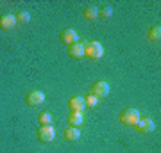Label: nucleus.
I'll use <instances>...</instances> for the list:
<instances>
[{
	"label": "nucleus",
	"instance_id": "obj_1",
	"mask_svg": "<svg viewBox=\"0 0 161 153\" xmlns=\"http://www.w3.org/2000/svg\"><path fill=\"white\" fill-rule=\"evenodd\" d=\"M104 55V46L98 41H90L84 45V57L92 59V61H98Z\"/></svg>",
	"mask_w": 161,
	"mask_h": 153
},
{
	"label": "nucleus",
	"instance_id": "obj_2",
	"mask_svg": "<svg viewBox=\"0 0 161 153\" xmlns=\"http://www.w3.org/2000/svg\"><path fill=\"white\" fill-rule=\"evenodd\" d=\"M140 118L142 116H140V112L136 109H125L120 114V123L122 125H127V126H134L140 121Z\"/></svg>",
	"mask_w": 161,
	"mask_h": 153
},
{
	"label": "nucleus",
	"instance_id": "obj_3",
	"mask_svg": "<svg viewBox=\"0 0 161 153\" xmlns=\"http://www.w3.org/2000/svg\"><path fill=\"white\" fill-rule=\"evenodd\" d=\"M36 135H38V139H40L41 142H52L56 139V128L52 125H40Z\"/></svg>",
	"mask_w": 161,
	"mask_h": 153
},
{
	"label": "nucleus",
	"instance_id": "obj_4",
	"mask_svg": "<svg viewBox=\"0 0 161 153\" xmlns=\"http://www.w3.org/2000/svg\"><path fill=\"white\" fill-rule=\"evenodd\" d=\"M92 94H95L97 98H106L109 94V84L106 80H98L92 85Z\"/></svg>",
	"mask_w": 161,
	"mask_h": 153
},
{
	"label": "nucleus",
	"instance_id": "obj_5",
	"mask_svg": "<svg viewBox=\"0 0 161 153\" xmlns=\"http://www.w3.org/2000/svg\"><path fill=\"white\" fill-rule=\"evenodd\" d=\"M59 39H61V43L70 46V45H74V43L79 41V34H77V30H74V28H64V30H61V34H59Z\"/></svg>",
	"mask_w": 161,
	"mask_h": 153
},
{
	"label": "nucleus",
	"instance_id": "obj_6",
	"mask_svg": "<svg viewBox=\"0 0 161 153\" xmlns=\"http://www.w3.org/2000/svg\"><path fill=\"white\" fill-rule=\"evenodd\" d=\"M134 128H136L140 134H150V132H154L156 125L150 118H140V121L134 125Z\"/></svg>",
	"mask_w": 161,
	"mask_h": 153
},
{
	"label": "nucleus",
	"instance_id": "obj_7",
	"mask_svg": "<svg viewBox=\"0 0 161 153\" xmlns=\"http://www.w3.org/2000/svg\"><path fill=\"white\" fill-rule=\"evenodd\" d=\"M43 102H45V94H43L41 91H31L29 94L25 96V103H27L29 107H36V105H41Z\"/></svg>",
	"mask_w": 161,
	"mask_h": 153
},
{
	"label": "nucleus",
	"instance_id": "obj_8",
	"mask_svg": "<svg viewBox=\"0 0 161 153\" xmlns=\"http://www.w3.org/2000/svg\"><path fill=\"white\" fill-rule=\"evenodd\" d=\"M68 109H70V112H82V110L86 109L84 98L82 96H72L68 100Z\"/></svg>",
	"mask_w": 161,
	"mask_h": 153
},
{
	"label": "nucleus",
	"instance_id": "obj_9",
	"mask_svg": "<svg viewBox=\"0 0 161 153\" xmlns=\"http://www.w3.org/2000/svg\"><path fill=\"white\" fill-rule=\"evenodd\" d=\"M14 25H16L14 14H9V13L0 14V28L2 30H11V28H14Z\"/></svg>",
	"mask_w": 161,
	"mask_h": 153
},
{
	"label": "nucleus",
	"instance_id": "obj_10",
	"mask_svg": "<svg viewBox=\"0 0 161 153\" xmlns=\"http://www.w3.org/2000/svg\"><path fill=\"white\" fill-rule=\"evenodd\" d=\"M68 55L72 57V59H82L84 57V45L82 43H74V45L68 46Z\"/></svg>",
	"mask_w": 161,
	"mask_h": 153
},
{
	"label": "nucleus",
	"instance_id": "obj_11",
	"mask_svg": "<svg viewBox=\"0 0 161 153\" xmlns=\"http://www.w3.org/2000/svg\"><path fill=\"white\" fill-rule=\"evenodd\" d=\"M66 123L74 128H79L84 123V116H82V112H70L68 118H66Z\"/></svg>",
	"mask_w": 161,
	"mask_h": 153
},
{
	"label": "nucleus",
	"instance_id": "obj_12",
	"mask_svg": "<svg viewBox=\"0 0 161 153\" xmlns=\"http://www.w3.org/2000/svg\"><path fill=\"white\" fill-rule=\"evenodd\" d=\"M64 139L68 142H75V141H79L80 139V130L79 128H74V126H68L66 130H64Z\"/></svg>",
	"mask_w": 161,
	"mask_h": 153
},
{
	"label": "nucleus",
	"instance_id": "obj_13",
	"mask_svg": "<svg viewBox=\"0 0 161 153\" xmlns=\"http://www.w3.org/2000/svg\"><path fill=\"white\" fill-rule=\"evenodd\" d=\"M82 16L86 18V20H90V22H95V20L98 18V7H95V6L84 7V11H82Z\"/></svg>",
	"mask_w": 161,
	"mask_h": 153
},
{
	"label": "nucleus",
	"instance_id": "obj_14",
	"mask_svg": "<svg viewBox=\"0 0 161 153\" xmlns=\"http://www.w3.org/2000/svg\"><path fill=\"white\" fill-rule=\"evenodd\" d=\"M111 16H113V7L111 6L98 7V18H102V20H109Z\"/></svg>",
	"mask_w": 161,
	"mask_h": 153
},
{
	"label": "nucleus",
	"instance_id": "obj_15",
	"mask_svg": "<svg viewBox=\"0 0 161 153\" xmlns=\"http://www.w3.org/2000/svg\"><path fill=\"white\" fill-rule=\"evenodd\" d=\"M149 39L150 41H159L161 39V27H159V25H152V27H150Z\"/></svg>",
	"mask_w": 161,
	"mask_h": 153
},
{
	"label": "nucleus",
	"instance_id": "obj_16",
	"mask_svg": "<svg viewBox=\"0 0 161 153\" xmlns=\"http://www.w3.org/2000/svg\"><path fill=\"white\" fill-rule=\"evenodd\" d=\"M16 18V23H29L31 22V13L29 11H18L14 14Z\"/></svg>",
	"mask_w": 161,
	"mask_h": 153
},
{
	"label": "nucleus",
	"instance_id": "obj_17",
	"mask_svg": "<svg viewBox=\"0 0 161 153\" xmlns=\"http://www.w3.org/2000/svg\"><path fill=\"white\" fill-rule=\"evenodd\" d=\"M84 103H86V107L88 109H93V107H97V103H98V98L95 96V94H86V98H84Z\"/></svg>",
	"mask_w": 161,
	"mask_h": 153
},
{
	"label": "nucleus",
	"instance_id": "obj_18",
	"mask_svg": "<svg viewBox=\"0 0 161 153\" xmlns=\"http://www.w3.org/2000/svg\"><path fill=\"white\" fill-rule=\"evenodd\" d=\"M38 121H40V125H50V123H52V114H48V112H40V116H38Z\"/></svg>",
	"mask_w": 161,
	"mask_h": 153
}]
</instances>
